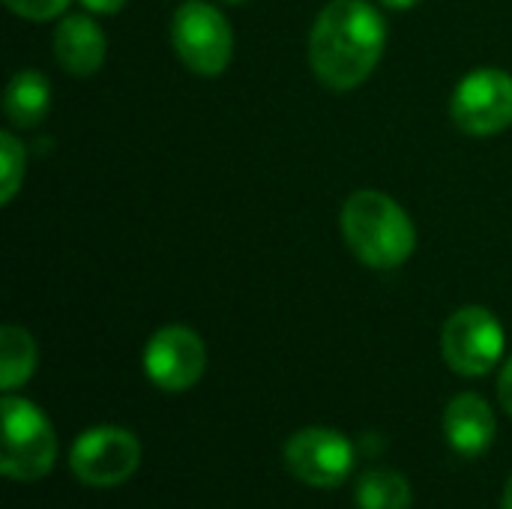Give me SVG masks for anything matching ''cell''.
<instances>
[{"label": "cell", "mask_w": 512, "mask_h": 509, "mask_svg": "<svg viewBox=\"0 0 512 509\" xmlns=\"http://www.w3.org/2000/svg\"><path fill=\"white\" fill-rule=\"evenodd\" d=\"M387 45V27L375 6L363 0H333L321 9L309 33V63L333 90L363 84Z\"/></svg>", "instance_id": "6da1fadb"}, {"label": "cell", "mask_w": 512, "mask_h": 509, "mask_svg": "<svg viewBox=\"0 0 512 509\" xmlns=\"http://www.w3.org/2000/svg\"><path fill=\"white\" fill-rule=\"evenodd\" d=\"M342 234L351 252L375 270H393L405 264L417 243L408 213L390 195L375 189L354 192L345 201Z\"/></svg>", "instance_id": "7a4b0ae2"}, {"label": "cell", "mask_w": 512, "mask_h": 509, "mask_svg": "<svg viewBox=\"0 0 512 509\" xmlns=\"http://www.w3.org/2000/svg\"><path fill=\"white\" fill-rule=\"evenodd\" d=\"M57 459V438L48 417L30 405L6 393L3 399V450L0 471L15 483H36L51 474Z\"/></svg>", "instance_id": "3957f363"}, {"label": "cell", "mask_w": 512, "mask_h": 509, "mask_svg": "<svg viewBox=\"0 0 512 509\" xmlns=\"http://www.w3.org/2000/svg\"><path fill=\"white\" fill-rule=\"evenodd\" d=\"M171 42L186 69L204 78L225 72L234 54V33L225 15L204 0H189L174 12Z\"/></svg>", "instance_id": "277c9868"}, {"label": "cell", "mask_w": 512, "mask_h": 509, "mask_svg": "<svg viewBox=\"0 0 512 509\" xmlns=\"http://www.w3.org/2000/svg\"><path fill=\"white\" fill-rule=\"evenodd\" d=\"M444 360L465 378L492 372L504 354V327L483 306H465L450 315L441 336Z\"/></svg>", "instance_id": "5b68a950"}, {"label": "cell", "mask_w": 512, "mask_h": 509, "mask_svg": "<svg viewBox=\"0 0 512 509\" xmlns=\"http://www.w3.org/2000/svg\"><path fill=\"white\" fill-rule=\"evenodd\" d=\"M138 465H141L138 438L117 426H99L84 432L69 453L72 474L93 489H111L126 483L138 471Z\"/></svg>", "instance_id": "8992f818"}, {"label": "cell", "mask_w": 512, "mask_h": 509, "mask_svg": "<svg viewBox=\"0 0 512 509\" xmlns=\"http://www.w3.org/2000/svg\"><path fill=\"white\" fill-rule=\"evenodd\" d=\"M450 114L468 135H495L512 126V75L501 69H474L453 93Z\"/></svg>", "instance_id": "52a82bcc"}, {"label": "cell", "mask_w": 512, "mask_h": 509, "mask_svg": "<svg viewBox=\"0 0 512 509\" xmlns=\"http://www.w3.org/2000/svg\"><path fill=\"white\" fill-rule=\"evenodd\" d=\"M354 444L333 432V429H303L285 444V465L288 471L315 489H336L342 486L354 471Z\"/></svg>", "instance_id": "ba28073f"}, {"label": "cell", "mask_w": 512, "mask_h": 509, "mask_svg": "<svg viewBox=\"0 0 512 509\" xmlns=\"http://www.w3.org/2000/svg\"><path fill=\"white\" fill-rule=\"evenodd\" d=\"M207 351L195 330L171 324L153 333L144 348V372L165 393H183L204 375Z\"/></svg>", "instance_id": "9c48e42d"}, {"label": "cell", "mask_w": 512, "mask_h": 509, "mask_svg": "<svg viewBox=\"0 0 512 509\" xmlns=\"http://www.w3.org/2000/svg\"><path fill=\"white\" fill-rule=\"evenodd\" d=\"M495 432H498V423H495V414L489 408V402L477 393H462L456 396L447 411H444V435H447V444L474 459V456H483L492 441H495Z\"/></svg>", "instance_id": "30bf717a"}, {"label": "cell", "mask_w": 512, "mask_h": 509, "mask_svg": "<svg viewBox=\"0 0 512 509\" xmlns=\"http://www.w3.org/2000/svg\"><path fill=\"white\" fill-rule=\"evenodd\" d=\"M54 54L69 75L87 78L105 60V33L87 15H66L54 30Z\"/></svg>", "instance_id": "8fae6325"}, {"label": "cell", "mask_w": 512, "mask_h": 509, "mask_svg": "<svg viewBox=\"0 0 512 509\" xmlns=\"http://www.w3.org/2000/svg\"><path fill=\"white\" fill-rule=\"evenodd\" d=\"M51 108V84L42 72L24 69L12 75L3 96V111L15 126H36Z\"/></svg>", "instance_id": "7c38bea8"}, {"label": "cell", "mask_w": 512, "mask_h": 509, "mask_svg": "<svg viewBox=\"0 0 512 509\" xmlns=\"http://www.w3.org/2000/svg\"><path fill=\"white\" fill-rule=\"evenodd\" d=\"M357 507L360 509H411V483L393 468H372L357 480Z\"/></svg>", "instance_id": "4fadbf2b"}, {"label": "cell", "mask_w": 512, "mask_h": 509, "mask_svg": "<svg viewBox=\"0 0 512 509\" xmlns=\"http://www.w3.org/2000/svg\"><path fill=\"white\" fill-rule=\"evenodd\" d=\"M36 369V342L24 327L6 324L0 330V387L12 393L24 381H30Z\"/></svg>", "instance_id": "5bb4252c"}, {"label": "cell", "mask_w": 512, "mask_h": 509, "mask_svg": "<svg viewBox=\"0 0 512 509\" xmlns=\"http://www.w3.org/2000/svg\"><path fill=\"white\" fill-rule=\"evenodd\" d=\"M0 201L9 204L24 180V147L12 132L0 135Z\"/></svg>", "instance_id": "9a60e30c"}, {"label": "cell", "mask_w": 512, "mask_h": 509, "mask_svg": "<svg viewBox=\"0 0 512 509\" xmlns=\"http://www.w3.org/2000/svg\"><path fill=\"white\" fill-rule=\"evenodd\" d=\"M6 6L21 15V18H30V21H48L54 15H60L69 0H6Z\"/></svg>", "instance_id": "2e32d148"}, {"label": "cell", "mask_w": 512, "mask_h": 509, "mask_svg": "<svg viewBox=\"0 0 512 509\" xmlns=\"http://www.w3.org/2000/svg\"><path fill=\"white\" fill-rule=\"evenodd\" d=\"M498 396H501V405L507 408V414L512 417V357L507 360L501 378H498Z\"/></svg>", "instance_id": "e0dca14e"}, {"label": "cell", "mask_w": 512, "mask_h": 509, "mask_svg": "<svg viewBox=\"0 0 512 509\" xmlns=\"http://www.w3.org/2000/svg\"><path fill=\"white\" fill-rule=\"evenodd\" d=\"M81 3H84V9H90V12L111 15V12L123 9V3H126V0H81Z\"/></svg>", "instance_id": "ac0fdd59"}, {"label": "cell", "mask_w": 512, "mask_h": 509, "mask_svg": "<svg viewBox=\"0 0 512 509\" xmlns=\"http://www.w3.org/2000/svg\"><path fill=\"white\" fill-rule=\"evenodd\" d=\"M384 6H390V9H414V6H420L423 0H381Z\"/></svg>", "instance_id": "d6986e66"}, {"label": "cell", "mask_w": 512, "mask_h": 509, "mask_svg": "<svg viewBox=\"0 0 512 509\" xmlns=\"http://www.w3.org/2000/svg\"><path fill=\"white\" fill-rule=\"evenodd\" d=\"M504 509H512V477L510 483H507V489H504V504H501Z\"/></svg>", "instance_id": "ffe728a7"}, {"label": "cell", "mask_w": 512, "mask_h": 509, "mask_svg": "<svg viewBox=\"0 0 512 509\" xmlns=\"http://www.w3.org/2000/svg\"><path fill=\"white\" fill-rule=\"evenodd\" d=\"M228 3H243V0H228Z\"/></svg>", "instance_id": "44dd1931"}]
</instances>
